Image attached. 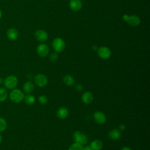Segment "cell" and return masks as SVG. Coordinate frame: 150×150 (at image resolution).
Returning a JSON list of instances; mask_svg holds the SVG:
<instances>
[{
  "instance_id": "1",
  "label": "cell",
  "mask_w": 150,
  "mask_h": 150,
  "mask_svg": "<svg viewBox=\"0 0 150 150\" xmlns=\"http://www.w3.org/2000/svg\"><path fill=\"white\" fill-rule=\"evenodd\" d=\"M25 95L19 89L13 88L9 94L11 100L15 103H19L24 99Z\"/></svg>"
},
{
  "instance_id": "2",
  "label": "cell",
  "mask_w": 150,
  "mask_h": 150,
  "mask_svg": "<svg viewBox=\"0 0 150 150\" xmlns=\"http://www.w3.org/2000/svg\"><path fill=\"white\" fill-rule=\"evenodd\" d=\"M4 86L8 89H13L16 87L18 84V78L13 75L8 76L4 81Z\"/></svg>"
},
{
  "instance_id": "3",
  "label": "cell",
  "mask_w": 150,
  "mask_h": 150,
  "mask_svg": "<svg viewBox=\"0 0 150 150\" xmlns=\"http://www.w3.org/2000/svg\"><path fill=\"white\" fill-rule=\"evenodd\" d=\"M73 139L75 142L79 143L82 145L86 144L88 141V137L80 131H76L73 134Z\"/></svg>"
},
{
  "instance_id": "4",
  "label": "cell",
  "mask_w": 150,
  "mask_h": 150,
  "mask_svg": "<svg viewBox=\"0 0 150 150\" xmlns=\"http://www.w3.org/2000/svg\"><path fill=\"white\" fill-rule=\"evenodd\" d=\"M52 46L56 52H61L65 48V43L62 38H56L52 42Z\"/></svg>"
},
{
  "instance_id": "5",
  "label": "cell",
  "mask_w": 150,
  "mask_h": 150,
  "mask_svg": "<svg viewBox=\"0 0 150 150\" xmlns=\"http://www.w3.org/2000/svg\"><path fill=\"white\" fill-rule=\"evenodd\" d=\"M34 81L35 84L38 87H44L47 84L48 80L45 75L40 73L36 75L34 79Z\"/></svg>"
},
{
  "instance_id": "6",
  "label": "cell",
  "mask_w": 150,
  "mask_h": 150,
  "mask_svg": "<svg viewBox=\"0 0 150 150\" xmlns=\"http://www.w3.org/2000/svg\"><path fill=\"white\" fill-rule=\"evenodd\" d=\"M97 53L98 56L104 60L108 59L111 55V52L110 49L106 46H101L97 50Z\"/></svg>"
},
{
  "instance_id": "7",
  "label": "cell",
  "mask_w": 150,
  "mask_h": 150,
  "mask_svg": "<svg viewBox=\"0 0 150 150\" xmlns=\"http://www.w3.org/2000/svg\"><path fill=\"white\" fill-rule=\"evenodd\" d=\"M93 118L94 121L98 124H104L106 121V116L101 111H97L93 114Z\"/></svg>"
},
{
  "instance_id": "8",
  "label": "cell",
  "mask_w": 150,
  "mask_h": 150,
  "mask_svg": "<svg viewBox=\"0 0 150 150\" xmlns=\"http://www.w3.org/2000/svg\"><path fill=\"white\" fill-rule=\"evenodd\" d=\"M37 53L41 57H46L49 52V48L48 46L45 43H41L37 47Z\"/></svg>"
},
{
  "instance_id": "9",
  "label": "cell",
  "mask_w": 150,
  "mask_h": 150,
  "mask_svg": "<svg viewBox=\"0 0 150 150\" xmlns=\"http://www.w3.org/2000/svg\"><path fill=\"white\" fill-rule=\"evenodd\" d=\"M35 36L38 40H39V42H43L46 41L47 39L48 34L45 30L42 29H39L35 32Z\"/></svg>"
},
{
  "instance_id": "10",
  "label": "cell",
  "mask_w": 150,
  "mask_h": 150,
  "mask_svg": "<svg viewBox=\"0 0 150 150\" xmlns=\"http://www.w3.org/2000/svg\"><path fill=\"white\" fill-rule=\"evenodd\" d=\"M69 7L73 11H79L82 7V3L80 0H70L69 2Z\"/></svg>"
},
{
  "instance_id": "11",
  "label": "cell",
  "mask_w": 150,
  "mask_h": 150,
  "mask_svg": "<svg viewBox=\"0 0 150 150\" xmlns=\"http://www.w3.org/2000/svg\"><path fill=\"white\" fill-rule=\"evenodd\" d=\"M6 36L7 38L10 40H15L18 39V36H19V33L18 30L13 28H11L8 29V30L6 31Z\"/></svg>"
},
{
  "instance_id": "12",
  "label": "cell",
  "mask_w": 150,
  "mask_h": 150,
  "mask_svg": "<svg viewBox=\"0 0 150 150\" xmlns=\"http://www.w3.org/2000/svg\"><path fill=\"white\" fill-rule=\"evenodd\" d=\"M126 22L132 26H137L139 25L141 22V19L137 15H131L128 16V18Z\"/></svg>"
},
{
  "instance_id": "13",
  "label": "cell",
  "mask_w": 150,
  "mask_h": 150,
  "mask_svg": "<svg viewBox=\"0 0 150 150\" xmlns=\"http://www.w3.org/2000/svg\"><path fill=\"white\" fill-rule=\"evenodd\" d=\"M94 100L93 94L90 91L84 92L81 96V100L83 103L88 104H90Z\"/></svg>"
},
{
  "instance_id": "14",
  "label": "cell",
  "mask_w": 150,
  "mask_h": 150,
  "mask_svg": "<svg viewBox=\"0 0 150 150\" xmlns=\"http://www.w3.org/2000/svg\"><path fill=\"white\" fill-rule=\"evenodd\" d=\"M68 114H69V111H68V110L67 108L64 107H60L57 112H56V115L57 117L61 119V120H63V119H65L67 115H68Z\"/></svg>"
},
{
  "instance_id": "15",
  "label": "cell",
  "mask_w": 150,
  "mask_h": 150,
  "mask_svg": "<svg viewBox=\"0 0 150 150\" xmlns=\"http://www.w3.org/2000/svg\"><path fill=\"white\" fill-rule=\"evenodd\" d=\"M34 89H35V85L30 81L25 82L23 85V90L25 93L27 94H30L34 90Z\"/></svg>"
},
{
  "instance_id": "16",
  "label": "cell",
  "mask_w": 150,
  "mask_h": 150,
  "mask_svg": "<svg viewBox=\"0 0 150 150\" xmlns=\"http://www.w3.org/2000/svg\"><path fill=\"white\" fill-rule=\"evenodd\" d=\"M121 131L118 129L114 128L111 129L108 133V137L110 139L113 140L118 139L121 137Z\"/></svg>"
},
{
  "instance_id": "17",
  "label": "cell",
  "mask_w": 150,
  "mask_h": 150,
  "mask_svg": "<svg viewBox=\"0 0 150 150\" xmlns=\"http://www.w3.org/2000/svg\"><path fill=\"white\" fill-rule=\"evenodd\" d=\"M90 146L93 150H101L103 148V143L101 140L95 139L90 143Z\"/></svg>"
},
{
  "instance_id": "18",
  "label": "cell",
  "mask_w": 150,
  "mask_h": 150,
  "mask_svg": "<svg viewBox=\"0 0 150 150\" xmlns=\"http://www.w3.org/2000/svg\"><path fill=\"white\" fill-rule=\"evenodd\" d=\"M63 82L67 86H72L74 84V79L72 76L67 74L63 77Z\"/></svg>"
},
{
  "instance_id": "19",
  "label": "cell",
  "mask_w": 150,
  "mask_h": 150,
  "mask_svg": "<svg viewBox=\"0 0 150 150\" xmlns=\"http://www.w3.org/2000/svg\"><path fill=\"white\" fill-rule=\"evenodd\" d=\"M25 102L28 104V105H32L35 103V97L34 96L30 94H28L26 96L24 97Z\"/></svg>"
},
{
  "instance_id": "20",
  "label": "cell",
  "mask_w": 150,
  "mask_h": 150,
  "mask_svg": "<svg viewBox=\"0 0 150 150\" xmlns=\"http://www.w3.org/2000/svg\"><path fill=\"white\" fill-rule=\"evenodd\" d=\"M8 97V92L4 88H0V102L6 100Z\"/></svg>"
},
{
  "instance_id": "21",
  "label": "cell",
  "mask_w": 150,
  "mask_h": 150,
  "mask_svg": "<svg viewBox=\"0 0 150 150\" xmlns=\"http://www.w3.org/2000/svg\"><path fill=\"white\" fill-rule=\"evenodd\" d=\"M83 149L84 146L82 145L74 142L69 146L68 150H83Z\"/></svg>"
},
{
  "instance_id": "22",
  "label": "cell",
  "mask_w": 150,
  "mask_h": 150,
  "mask_svg": "<svg viewBox=\"0 0 150 150\" xmlns=\"http://www.w3.org/2000/svg\"><path fill=\"white\" fill-rule=\"evenodd\" d=\"M7 127V123L6 120L3 118L0 117V132L4 131Z\"/></svg>"
},
{
  "instance_id": "23",
  "label": "cell",
  "mask_w": 150,
  "mask_h": 150,
  "mask_svg": "<svg viewBox=\"0 0 150 150\" xmlns=\"http://www.w3.org/2000/svg\"><path fill=\"white\" fill-rule=\"evenodd\" d=\"M38 100H39V102L41 104H46L47 103V101H48L47 98L45 95H40V96H39V97L38 98Z\"/></svg>"
},
{
  "instance_id": "24",
  "label": "cell",
  "mask_w": 150,
  "mask_h": 150,
  "mask_svg": "<svg viewBox=\"0 0 150 150\" xmlns=\"http://www.w3.org/2000/svg\"><path fill=\"white\" fill-rule=\"evenodd\" d=\"M58 59V54L57 52H53L50 54V59L51 61H56Z\"/></svg>"
},
{
  "instance_id": "25",
  "label": "cell",
  "mask_w": 150,
  "mask_h": 150,
  "mask_svg": "<svg viewBox=\"0 0 150 150\" xmlns=\"http://www.w3.org/2000/svg\"><path fill=\"white\" fill-rule=\"evenodd\" d=\"M74 89L77 92H81L83 90V86L81 84H76L74 86Z\"/></svg>"
},
{
  "instance_id": "26",
  "label": "cell",
  "mask_w": 150,
  "mask_h": 150,
  "mask_svg": "<svg viewBox=\"0 0 150 150\" xmlns=\"http://www.w3.org/2000/svg\"><path fill=\"white\" fill-rule=\"evenodd\" d=\"M125 128H126V127H125V125L124 124H120V125L119 126L118 129H119L120 131H124V130L125 129Z\"/></svg>"
},
{
  "instance_id": "27",
  "label": "cell",
  "mask_w": 150,
  "mask_h": 150,
  "mask_svg": "<svg viewBox=\"0 0 150 150\" xmlns=\"http://www.w3.org/2000/svg\"><path fill=\"white\" fill-rule=\"evenodd\" d=\"M83 150H93V149L90 148V146H86L84 147Z\"/></svg>"
},
{
  "instance_id": "28",
  "label": "cell",
  "mask_w": 150,
  "mask_h": 150,
  "mask_svg": "<svg viewBox=\"0 0 150 150\" xmlns=\"http://www.w3.org/2000/svg\"><path fill=\"white\" fill-rule=\"evenodd\" d=\"M121 150H132V149L128 147V146H124Z\"/></svg>"
},
{
  "instance_id": "29",
  "label": "cell",
  "mask_w": 150,
  "mask_h": 150,
  "mask_svg": "<svg viewBox=\"0 0 150 150\" xmlns=\"http://www.w3.org/2000/svg\"><path fill=\"white\" fill-rule=\"evenodd\" d=\"M98 49V48L96 46H93V50H94V51H97Z\"/></svg>"
},
{
  "instance_id": "30",
  "label": "cell",
  "mask_w": 150,
  "mask_h": 150,
  "mask_svg": "<svg viewBox=\"0 0 150 150\" xmlns=\"http://www.w3.org/2000/svg\"><path fill=\"white\" fill-rule=\"evenodd\" d=\"M2 83H3V80H2V79L0 77V84H1Z\"/></svg>"
},
{
  "instance_id": "31",
  "label": "cell",
  "mask_w": 150,
  "mask_h": 150,
  "mask_svg": "<svg viewBox=\"0 0 150 150\" xmlns=\"http://www.w3.org/2000/svg\"><path fill=\"white\" fill-rule=\"evenodd\" d=\"M2 141V135L0 134V143H1Z\"/></svg>"
},
{
  "instance_id": "32",
  "label": "cell",
  "mask_w": 150,
  "mask_h": 150,
  "mask_svg": "<svg viewBox=\"0 0 150 150\" xmlns=\"http://www.w3.org/2000/svg\"><path fill=\"white\" fill-rule=\"evenodd\" d=\"M1 17H2V11H1V10L0 9V19L1 18Z\"/></svg>"
}]
</instances>
